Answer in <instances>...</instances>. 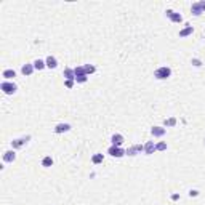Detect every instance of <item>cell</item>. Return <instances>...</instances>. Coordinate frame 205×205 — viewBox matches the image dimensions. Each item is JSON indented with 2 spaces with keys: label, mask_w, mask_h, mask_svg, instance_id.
Here are the masks:
<instances>
[{
  "label": "cell",
  "mask_w": 205,
  "mask_h": 205,
  "mask_svg": "<svg viewBox=\"0 0 205 205\" xmlns=\"http://www.w3.org/2000/svg\"><path fill=\"white\" fill-rule=\"evenodd\" d=\"M154 151H155L154 141H147V143L144 144V152H146L147 155H151V154H154Z\"/></svg>",
  "instance_id": "10"
},
{
  "label": "cell",
  "mask_w": 205,
  "mask_h": 205,
  "mask_svg": "<svg viewBox=\"0 0 205 205\" xmlns=\"http://www.w3.org/2000/svg\"><path fill=\"white\" fill-rule=\"evenodd\" d=\"M15 159H16L15 151H6V152H3V160L5 162H15Z\"/></svg>",
  "instance_id": "11"
},
{
  "label": "cell",
  "mask_w": 205,
  "mask_h": 205,
  "mask_svg": "<svg viewBox=\"0 0 205 205\" xmlns=\"http://www.w3.org/2000/svg\"><path fill=\"white\" fill-rule=\"evenodd\" d=\"M103 154H95L93 155V157H91V162H93V164L95 165H98V164H101V162H103Z\"/></svg>",
  "instance_id": "19"
},
{
  "label": "cell",
  "mask_w": 205,
  "mask_h": 205,
  "mask_svg": "<svg viewBox=\"0 0 205 205\" xmlns=\"http://www.w3.org/2000/svg\"><path fill=\"white\" fill-rule=\"evenodd\" d=\"M31 139V136H26V138H19V139H15V141H11V147L13 149H19V147H23L27 141Z\"/></svg>",
  "instance_id": "6"
},
{
  "label": "cell",
  "mask_w": 205,
  "mask_h": 205,
  "mask_svg": "<svg viewBox=\"0 0 205 205\" xmlns=\"http://www.w3.org/2000/svg\"><path fill=\"white\" fill-rule=\"evenodd\" d=\"M199 5H200L202 11H205V0H202V2H199Z\"/></svg>",
  "instance_id": "28"
},
{
  "label": "cell",
  "mask_w": 205,
  "mask_h": 205,
  "mask_svg": "<svg viewBox=\"0 0 205 205\" xmlns=\"http://www.w3.org/2000/svg\"><path fill=\"white\" fill-rule=\"evenodd\" d=\"M151 133H152V136H157V138H160V136H164L165 133H167V130L164 128V127H152Z\"/></svg>",
  "instance_id": "8"
},
{
  "label": "cell",
  "mask_w": 205,
  "mask_h": 205,
  "mask_svg": "<svg viewBox=\"0 0 205 205\" xmlns=\"http://www.w3.org/2000/svg\"><path fill=\"white\" fill-rule=\"evenodd\" d=\"M194 32V29H192V26H186L183 31H180V37H188V35H191Z\"/></svg>",
  "instance_id": "17"
},
{
  "label": "cell",
  "mask_w": 205,
  "mask_h": 205,
  "mask_svg": "<svg viewBox=\"0 0 205 205\" xmlns=\"http://www.w3.org/2000/svg\"><path fill=\"white\" fill-rule=\"evenodd\" d=\"M34 67L37 70H42L44 67H47V64H45V61H42V59H35L34 61Z\"/></svg>",
  "instance_id": "18"
},
{
  "label": "cell",
  "mask_w": 205,
  "mask_h": 205,
  "mask_svg": "<svg viewBox=\"0 0 205 205\" xmlns=\"http://www.w3.org/2000/svg\"><path fill=\"white\" fill-rule=\"evenodd\" d=\"M83 67H85V74H87V75H88V74H93L95 70H96V67H95V66H91V64H85Z\"/></svg>",
  "instance_id": "21"
},
{
  "label": "cell",
  "mask_w": 205,
  "mask_h": 205,
  "mask_svg": "<svg viewBox=\"0 0 205 205\" xmlns=\"http://www.w3.org/2000/svg\"><path fill=\"white\" fill-rule=\"evenodd\" d=\"M192 64H194L196 67H199V66H200V61H199V59H192Z\"/></svg>",
  "instance_id": "27"
},
{
  "label": "cell",
  "mask_w": 205,
  "mask_h": 205,
  "mask_svg": "<svg viewBox=\"0 0 205 205\" xmlns=\"http://www.w3.org/2000/svg\"><path fill=\"white\" fill-rule=\"evenodd\" d=\"M74 72H75V77H77V75H87V74H85V67H82V66L75 67Z\"/></svg>",
  "instance_id": "20"
},
{
  "label": "cell",
  "mask_w": 205,
  "mask_h": 205,
  "mask_svg": "<svg viewBox=\"0 0 205 205\" xmlns=\"http://www.w3.org/2000/svg\"><path fill=\"white\" fill-rule=\"evenodd\" d=\"M167 149V143H157L155 144V151H165Z\"/></svg>",
  "instance_id": "25"
},
{
  "label": "cell",
  "mask_w": 205,
  "mask_h": 205,
  "mask_svg": "<svg viewBox=\"0 0 205 205\" xmlns=\"http://www.w3.org/2000/svg\"><path fill=\"white\" fill-rule=\"evenodd\" d=\"M191 13H192L194 16H200L202 15V8H200V5H199V2L197 3H192V6H191Z\"/></svg>",
  "instance_id": "12"
},
{
  "label": "cell",
  "mask_w": 205,
  "mask_h": 205,
  "mask_svg": "<svg viewBox=\"0 0 205 205\" xmlns=\"http://www.w3.org/2000/svg\"><path fill=\"white\" fill-rule=\"evenodd\" d=\"M66 87L67 88H72L74 87V80H66Z\"/></svg>",
  "instance_id": "26"
},
{
  "label": "cell",
  "mask_w": 205,
  "mask_h": 205,
  "mask_svg": "<svg viewBox=\"0 0 205 205\" xmlns=\"http://www.w3.org/2000/svg\"><path fill=\"white\" fill-rule=\"evenodd\" d=\"M2 75H3V79H6V80H11L13 77H16V72H15L13 69H5Z\"/></svg>",
  "instance_id": "16"
},
{
  "label": "cell",
  "mask_w": 205,
  "mask_h": 205,
  "mask_svg": "<svg viewBox=\"0 0 205 205\" xmlns=\"http://www.w3.org/2000/svg\"><path fill=\"white\" fill-rule=\"evenodd\" d=\"M70 130V125L69 123H58L55 127V133H58V135H61V133H66Z\"/></svg>",
  "instance_id": "7"
},
{
  "label": "cell",
  "mask_w": 205,
  "mask_h": 205,
  "mask_svg": "<svg viewBox=\"0 0 205 205\" xmlns=\"http://www.w3.org/2000/svg\"><path fill=\"white\" fill-rule=\"evenodd\" d=\"M108 154L112 155V157H122V155H125V151L120 149V147H117V146H111L108 149Z\"/></svg>",
  "instance_id": "4"
},
{
  "label": "cell",
  "mask_w": 205,
  "mask_h": 205,
  "mask_svg": "<svg viewBox=\"0 0 205 205\" xmlns=\"http://www.w3.org/2000/svg\"><path fill=\"white\" fill-rule=\"evenodd\" d=\"M111 141H112V146H117V147H120V144L123 143V136L120 135V133H116V135H112Z\"/></svg>",
  "instance_id": "9"
},
{
  "label": "cell",
  "mask_w": 205,
  "mask_h": 205,
  "mask_svg": "<svg viewBox=\"0 0 205 205\" xmlns=\"http://www.w3.org/2000/svg\"><path fill=\"white\" fill-rule=\"evenodd\" d=\"M42 165L44 167H51L53 165V159L51 157H45L44 160H42Z\"/></svg>",
  "instance_id": "23"
},
{
  "label": "cell",
  "mask_w": 205,
  "mask_h": 205,
  "mask_svg": "<svg viewBox=\"0 0 205 205\" xmlns=\"http://www.w3.org/2000/svg\"><path fill=\"white\" fill-rule=\"evenodd\" d=\"M170 75H172V69L167 67V66H162V67H159V69L154 72V77H155V79H159V80H165V79H168Z\"/></svg>",
  "instance_id": "1"
},
{
  "label": "cell",
  "mask_w": 205,
  "mask_h": 205,
  "mask_svg": "<svg viewBox=\"0 0 205 205\" xmlns=\"http://www.w3.org/2000/svg\"><path fill=\"white\" fill-rule=\"evenodd\" d=\"M45 64H47V67L55 69L56 66H58V61H56V58H55V56H48V58H47V61H45Z\"/></svg>",
  "instance_id": "14"
},
{
  "label": "cell",
  "mask_w": 205,
  "mask_h": 205,
  "mask_svg": "<svg viewBox=\"0 0 205 205\" xmlns=\"http://www.w3.org/2000/svg\"><path fill=\"white\" fill-rule=\"evenodd\" d=\"M63 75L66 77V80H75V72L74 69H64V72H63Z\"/></svg>",
  "instance_id": "15"
},
{
  "label": "cell",
  "mask_w": 205,
  "mask_h": 205,
  "mask_svg": "<svg viewBox=\"0 0 205 205\" xmlns=\"http://www.w3.org/2000/svg\"><path fill=\"white\" fill-rule=\"evenodd\" d=\"M141 151H144V146L143 144H135V146H131V147H128V149L125 151V154H128V155H138Z\"/></svg>",
  "instance_id": "3"
},
{
  "label": "cell",
  "mask_w": 205,
  "mask_h": 205,
  "mask_svg": "<svg viewBox=\"0 0 205 205\" xmlns=\"http://www.w3.org/2000/svg\"><path fill=\"white\" fill-rule=\"evenodd\" d=\"M34 64H24L23 67H21V72H23V75H31L34 72Z\"/></svg>",
  "instance_id": "13"
},
{
  "label": "cell",
  "mask_w": 205,
  "mask_h": 205,
  "mask_svg": "<svg viewBox=\"0 0 205 205\" xmlns=\"http://www.w3.org/2000/svg\"><path fill=\"white\" fill-rule=\"evenodd\" d=\"M87 80H88L87 75H77V77H75V82H79V83H85Z\"/></svg>",
  "instance_id": "24"
},
{
  "label": "cell",
  "mask_w": 205,
  "mask_h": 205,
  "mask_svg": "<svg viewBox=\"0 0 205 205\" xmlns=\"http://www.w3.org/2000/svg\"><path fill=\"white\" fill-rule=\"evenodd\" d=\"M176 125V119L170 117V119H165V127H175Z\"/></svg>",
  "instance_id": "22"
},
{
  "label": "cell",
  "mask_w": 205,
  "mask_h": 205,
  "mask_svg": "<svg viewBox=\"0 0 205 205\" xmlns=\"http://www.w3.org/2000/svg\"><path fill=\"white\" fill-rule=\"evenodd\" d=\"M197 194H199V191H191V192H189V196H191V197H192V196L196 197Z\"/></svg>",
  "instance_id": "29"
},
{
  "label": "cell",
  "mask_w": 205,
  "mask_h": 205,
  "mask_svg": "<svg viewBox=\"0 0 205 205\" xmlns=\"http://www.w3.org/2000/svg\"><path fill=\"white\" fill-rule=\"evenodd\" d=\"M165 15H167L168 18H170V19L173 21V23H181V21H183V16L180 15V13L173 11V10H167V11H165Z\"/></svg>",
  "instance_id": "5"
},
{
  "label": "cell",
  "mask_w": 205,
  "mask_h": 205,
  "mask_svg": "<svg viewBox=\"0 0 205 205\" xmlns=\"http://www.w3.org/2000/svg\"><path fill=\"white\" fill-rule=\"evenodd\" d=\"M0 88L3 90L5 95H13V93H16V90H18V87L15 85V83H13V82H8V80H5L2 85H0Z\"/></svg>",
  "instance_id": "2"
}]
</instances>
